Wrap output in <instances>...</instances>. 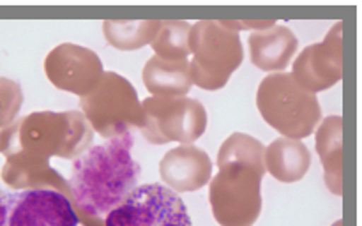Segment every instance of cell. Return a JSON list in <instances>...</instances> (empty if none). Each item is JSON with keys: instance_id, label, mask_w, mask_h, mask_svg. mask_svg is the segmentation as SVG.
I'll use <instances>...</instances> for the list:
<instances>
[{"instance_id": "16", "label": "cell", "mask_w": 362, "mask_h": 226, "mask_svg": "<svg viewBox=\"0 0 362 226\" xmlns=\"http://www.w3.org/2000/svg\"><path fill=\"white\" fill-rule=\"evenodd\" d=\"M141 81L151 97H186L193 88L189 60L170 62L151 56L141 71Z\"/></svg>"}, {"instance_id": "18", "label": "cell", "mask_w": 362, "mask_h": 226, "mask_svg": "<svg viewBox=\"0 0 362 226\" xmlns=\"http://www.w3.org/2000/svg\"><path fill=\"white\" fill-rule=\"evenodd\" d=\"M216 165H218V170L228 165H240L264 177L267 173L265 172V145L251 134L232 133L219 147Z\"/></svg>"}, {"instance_id": "12", "label": "cell", "mask_w": 362, "mask_h": 226, "mask_svg": "<svg viewBox=\"0 0 362 226\" xmlns=\"http://www.w3.org/2000/svg\"><path fill=\"white\" fill-rule=\"evenodd\" d=\"M211 157L197 145H179L163 155L159 161V177L163 186L173 193H194L200 191L212 179Z\"/></svg>"}, {"instance_id": "2", "label": "cell", "mask_w": 362, "mask_h": 226, "mask_svg": "<svg viewBox=\"0 0 362 226\" xmlns=\"http://www.w3.org/2000/svg\"><path fill=\"white\" fill-rule=\"evenodd\" d=\"M134 136L94 145L71 166V205L81 226H105V218L138 187L140 165L133 154Z\"/></svg>"}, {"instance_id": "14", "label": "cell", "mask_w": 362, "mask_h": 226, "mask_svg": "<svg viewBox=\"0 0 362 226\" xmlns=\"http://www.w3.org/2000/svg\"><path fill=\"white\" fill-rule=\"evenodd\" d=\"M317 154L324 166L325 187L336 196L343 194V119L329 115L315 129Z\"/></svg>"}, {"instance_id": "10", "label": "cell", "mask_w": 362, "mask_h": 226, "mask_svg": "<svg viewBox=\"0 0 362 226\" xmlns=\"http://www.w3.org/2000/svg\"><path fill=\"white\" fill-rule=\"evenodd\" d=\"M45 74L59 90L85 97L101 81L105 66L94 49L74 42H62L46 55Z\"/></svg>"}, {"instance_id": "8", "label": "cell", "mask_w": 362, "mask_h": 226, "mask_svg": "<svg viewBox=\"0 0 362 226\" xmlns=\"http://www.w3.org/2000/svg\"><path fill=\"white\" fill-rule=\"evenodd\" d=\"M105 226H193V221L179 194L163 184H144L106 215Z\"/></svg>"}, {"instance_id": "9", "label": "cell", "mask_w": 362, "mask_h": 226, "mask_svg": "<svg viewBox=\"0 0 362 226\" xmlns=\"http://www.w3.org/2000/svg\"><path fill=\"white\" fill-rule=\"evenodd\" d=\"M345 25L338 21L325 39L310 44L297 55L292 66V76L303 88L318 94L332 88L343 80V53H345Z\"/></svg>"}, {"instance_id": "3", "label": "cell", "mask_w": 362, "mask_h": 226, "mask_svg": "<svg viewBox=\"0 0 362 226\" xmlns=\"http://www.w3.org/2000/svg\"><path fill=\"white\" fill-rule=\"evenodd\" d=\"M257 108L262 119L283 138L300 140L311 136L322 120V106L293 80L292 73H272L260 81Z\"/></svg>"}, {"instance_id": "13", "label": "cell", "mask_w": 362, "mask_h": 226, "mask_svg": "<svg viewBox=\"0 0 362 226\" xmlns=\"http://www.w3.org/2000/svg\"><path fill=\"white\" fill-rule=\"evenodd\" d=\"M250 59L265 73H283L299 49V39L288 27L274 25L267 30L251 32L247 37Z\"/></svg>"}, {"instance_id": "6", "label": "cell", "mask_w": 362, "mask_h": 226, "mask_svg": "<svg viewBox=\"0 0 362 226\" xmlns=\"http://www.w3.org/2000/svg\"><path fill=\"white\" fill-rule=\"evenodd\" d=\"M262 179L240 165L218 170L209 180V203L219 226H255L264 205Z\"/></svg>"}, {"instance_id": "1", "label": "cell", "mask_w": 362, "mask_h": 226, "mask_svg": "<svg viewBox=\"0 0 362 226\" xmlns=\"http://www.w3.org/2000/svg\"><path fill=\"white\" fill-rule=\"evenodd\" d=\"M94 129L81 112H34L0 131L4 165L0 179L16 191L55 189L71 196L69 182L52 165L53 157L74 161L92 147Z\"/></svg>"}, {"instance_id": "5", "label": "cell", "mask_w": 362, "mask_h": 226, "mask_svg": "<svg viewBox=\"0 0 362 226\" xmlns=\"http://www.w3.org/2000/svg\"><path fill=\"white\" fill-rule=\"evenodd\" d=\"M80 112L94 133L105 140L129 136L145 122L136 88L115 71H105L98 87L80 97Z\"/></svg>"}, {"instance_id": "15", "label": "cell", "mask_w": 362, "mask_h": 226, "mask_svg": "<svg viewBox=\"0 0 362 226\" xmlns=\"http://www.w3.org/2000/svg\"><path fill=\"white\" fill-rule=\"evenodd\" d=\"M311 166V152L306 143L290 138H276L265 147V172L283 184L299 182Z\"/></svg>"}, {"instance_id": "4", "label": "cell", "mask_w": 362, "mask_h": 226, "mask_svg": "<svg viewBox=\"0 0 362 226\" xmlns=\"http://www.w3.org/2000/svg\"><path fill=\"white\" fill-rule=\"evenodd\" d=\"M189 74L193 87L221 90L244 60L239 32L225 27L221 20H200L189 32Z\"/></svg>"}, {"instance_id": "20", "label": "cell", "mask_w": 362, "mask_h": 226, "mask_svg": "<svg viewBox=\"0 0 362 226\" xmlns=\"http://www.w3.org/2000/svg\"><path fill=\"white\" fill-rule=\"evenodd\" d=\"M21 106H23L21 85L11 78L0 76V129H6L20 117Z\"/></svg>"}, {"instance_id": "19", "label": "cell", "mask_w": 362, "mask_h": 226, "mask_svg": "<svg viewBox=\"0 0 362 226\" xmlns=\"http://www.w3.org/2000/svg\"><path fill=\"white\" fill-rule=\"evenodd\" d=\"M189 32L191 23L184 20H161L159 30L151 48L154 49L156 56L170 62H184L189 60Z\"/></svg>"}, {"instance_id": "23", "label": "cell", "mask_w": 362, "mask_h": 226, "mask_svg": "<svg viewBox=\"0 0 362 226\" xmlns=\"http://www.w3.org/2000/svg\"><path fill=\"white\" fill-rule=\"evenodd\" d=\"M332 226H345V225H343V221H341V219H339V221H336Z\"/></svg>"}, {"instance_id": "24", "label": "cell", "mask_w": 362, "mask_h": 226, "mask_svg": "<svg viewBox=\"0 0 362 226\" xmlns=\"http://www.w3.org/2000/svg\"><path fill=\"white\" fill-rule=\"evenodd\" d=\"M0 131H2V129H0Z\"/></svg>"}, {"instance_id": "7", "label": "cell", "mask_w": 362, "mask_h": 226, "mask_svg": "<svg viewBox=\"0 0 362 226\" xmlns=\"http://www.w3.org/2000/svg\"><path fill=\"white\" fill-rule=\"evenodd\" d=\"M145 122L141 136L152 145L179 141L189 145L207 131V109L193 97H147L141 101Z\"/></svg>"}, {"instance_id": "17", "label": "cell", "mask_w": 362, "mask_h": 226, "mask_svg": "<svg viewBox=\"0 0 362 226\" xmlns=\"http://www.w3.org/2000/svg\"><path fill=\"white\" fill-rule=\"evenodd\" d=\"M161 20H106L103 35L112 48L134 52L151 46L159 30Z\"/></svg>"}, {"instance_id": "11", "label": "cell", "mask_w": 362, "mask_h": 226, "mask_svg": "<svg viewBox=\"0 0 362 226\" xmlns=\"http://www.w3.org/2000/svg\"><path fill=\"white\" fill-rule=\"evenodd\" d=\"M6 226H80V221L66 194L28 189L7 194Z\"/></svg>"}, {"instance_id": "21", "label": "cell", "mask_w": 362, "mask_h": 226, "mask_svg": "<svg viewBox=\"0 0 362 226\" xmlns=\"http://www.w3.org/2000/svg\"><path fill=\"white\" fill-rule=\"evenodd\" d=\"M223 23H225V27L232 28V30L239 32V30H253V32H258V30H267V28H272L276 25L274 20H221Z\"/></svg>"}, {"instance_id": "22", "label": "cell", "mask_w": 362, "mask_h": 226, "mask_svg": "<svg viewBox=\"0 0 362 226\" xmlns=\"http://www.w3.org/2000/svg\"><path fill=\"white\" fill-rule=\"evenodd\" d=\"M7 221V193L0 189V226H6Z\"/></svg>"}]
</instances>
